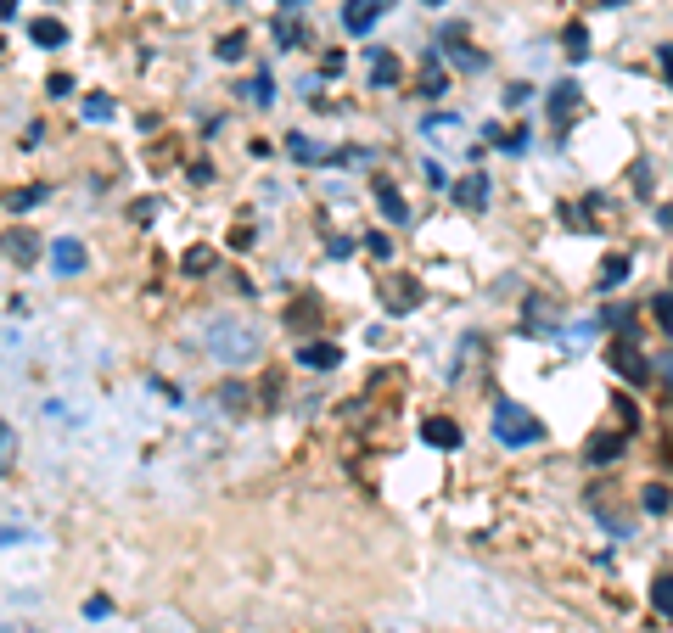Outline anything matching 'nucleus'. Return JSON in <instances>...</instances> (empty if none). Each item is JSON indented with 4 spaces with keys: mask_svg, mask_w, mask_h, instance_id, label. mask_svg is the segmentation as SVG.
<instances>
[{
    "mask_svg": "<svg viewBox=\"0 0 673 633\" xmlns=\"http://www.w3.org/2000/svg\"><path fill=\"white\" fill-rule=\"evenodd\" d=\"M202 348L214 353L219 365H247V359H258V331L247 320H214L202 331Z\"/></svg>",
    "mask_w": 673,
    "mask_h": 633,
    "instance_id": "1",
    "label": "nucleus"
},
{
    "mask_svg": "<svg viewBox=\"0 0 673 633\" xmlns=\"http://www.w3.org/2000/svg\"><path fill=\"white\" fill-rule=\"evenodd\" d=\"M494 437H500L505 449H533V443H545V421H539L528 404L500 398V404H494Z\"/></svg>",
    "mask_w": 673,
    "mask_h": 633,
    "instance_id": "2",
    "label": "nucleus"
},
{
    "mask_svg": "<svg viewBox=\"0 0 673 633\" xmlns=\"http://www.w3.org/2000/svg\"><path fill=\"white\" fill-rule=\"evenodd\" d=\"M606 365H612L617 376L629 381V387H645V381H651V365L640 359V325H629V331H617V342L606 348Z\"/></svg>",
    "mask_w": 673,
    "mask_h": 633,
    "instance_id": "3",
    "label": "nucleus"
},
{
    "mask_svg": "<svg viewBox=\"0 0 673 633\" xmlns=\"http://www.w3.org/2000/svg\"><path fill=\"white\" fill-rule=\"evenodd\" d=\"M444 45H449V62H455L460 73H483L488 68V51L466 45V29H460V23H449V29H444Z\"/></svg>",
    "mask_w": 673,
    "mask_h": 633,
    "instance_id": "4",
    "label": "nucleus"
},
{
    "mask_svg": "<svg viewBox=\"0 0 673 633\" xmlns=\"http://www.w3.org/2000/svg\"><path fill=\"white\" fill-rule=\"evenodd\" d=\"M545 107H550V124H556V129H567V124L578 118V107H584V90H578L573 79H561V85L545 96Z\"/></svg>",
    "mask_w": 673,
    "mask_h": 633,
    "instance_id": "5",
    "label": "nucleus"
},
{
    "mask_svg": "<svg viewBox=\"0 0 673 633\" xmlns=\"http://www.w3.org/2000/svg\"><path fill=\"white\" fill-rule=\"evenodd\" d=\"M393 12V0H348L343 6V29L348 34H371L376 29V17Z\"/></svg>",
    "mask_w": 673,
    "mask_h": 633,
    "instance_id": "6",
    "label": "nucleus"
},
{
    "mask_svg": "<svg viewBox=\"0 0 673 633\" xmlns=\"http://www.w3.org/2000/svg\"><path fill=\"white\" fill-rule=\"evenodd\" d=\"M382 297H387V314H410L421 303V286L410 275H382Z\"/></svg>",
    "mask_w": 673,
    "mask_h": 633,
    "instance_id": "7",
    "label": "nucleus"
},
{
    "mask_svg": "<svg viewBox=\"0 0 673 633\" xmlns=\"http://www.w3.org/2000/svg\"><path fill=\"white\" fill-rule=\"evenodd\" d=\"M51 269H57V275H85V241L57 236L51 241Z\"/></svg>",
    "mask_w": 673,
    "mask_h": 633,
    "instance_id": "8",
    "label": "nucleus"
},
{
    "mask_svg": "<svg viewBox=\"0 0 673 633\" xmlns=\"http://www.w3.org/2000/svg\"><path fill=\"white\" fill-rule=\"evenodd\" d=\"M629 269H634V258L629 253H612V258H601V269H595V292H617V286L629 281Z\"/></svg>",
    "mask_w": 673,
    "mask_h": 633,
    "instance_id": "9",
    "label": "nucleus"
},
{
    "mask_svg": "<svg viewBox=\"0 0 673 633\" xmlns=\"http://www.w3.org/2000/svg\"><path fill=\"white\" fill-rule=\"evenodd\" d=\"M421 437H427L432 449H444V454L460 449V426L449 421V415H427V421H421Z\"/></svg>",
    "mask_w": 673,
    "mask_h": 633,
    "instance_id": "10",
    "label": "nucleus"
},
{
    "mask_svg": "<svg viewBox=\"0 0 673 633\" xmlns=\"http://www.w3.org/2000/svg\"><path fill=\"white\" fill-rule=\"evenodd\" d=\"M298 365L303 370H331V365H343V348H337V342H298Z\"/></svg>",
    "mask_w": 673,
    "mask_h": 633,
    "instance_id": "11",
    "label": "nucleus"
},
{
    "mask_svg": "<svg viewBox=\"0 0 673 633\" xmlns=\"http://www.w3.org/2000/svg\"><path fill=\"white\" fill-rule=\"evenodd\" d=\"M488 185H494L488 174H466V180L455 185V202H460L466 213H483V208H488Z\"/></svg>",
    "mask_w": 673,
    "mask_h": 633,
    "instance_id": "12",
    "label": "nucleus"
},
{
    "mask_svg": "<svg viewBox=\"0 0 673 633\" xmlns=\"http://www.w3.org/2000/svg\"><path fill=\"white\" fill-rule=\"evenodd\" d=\"M287 152L298 157V163H337V152H326V146H320L315 135H303V129H292V135H287Z\"/></svg>",
    "mask_w": 673,
    "mask_h": 633,
    "instance_id": "13",
    "label": "nucleus"
},
{
    "mask_svg": "<svg viewBox=\"0 0 673 633\" xmlns=\"http://www.w3.org/2000/svg\"><path fill=\"white\" fill-rule=\"evenodd\" d=\"M376 208L387 213V225H410V202H404L387 180H376Z\"/></svg>",
    "mask_w": 673,
    "mask_h": 633,
    "instance_id": "14",
    "label": "nucleus"
},
{
    "mask_svg": "<svg viewBox=\"0 0 673 633\" xmlns=\"http://www.w3.org/2000/svg\"><path fill=\"white\" fill-rule=\"evenodd\" d=\"M623 437H629V432L595 437V443H589V454H584V460H589V465H612V460H623Z\"/></svg>",
    "mask_w": 673,
    "mask_h": 633,
    "instance_id": "15",
    "label": "nucleus"
},
{
    "mask_svg": "<svg viewBox=\"0 0 673 633\" xmlns=\"http://www.w3.org/2000/svg\"><path fill=\"white\" fill-rule=\"evenodd\" d=\"M651 611H657L662 622H673V572L651 577Z\"/></svg>",
    "mask_w": 673,
    "mask_h": 633,
    "instance_id": "16",
    "label": "nucleus"
},
{
    "mask_svg": "<svg viewBox=\"0 0 673 633\" xmlns=\"http://www.w3.org/2000/svg\"><path fill=\"white\" fill-rule=\"evenodd\" d=\"M29 40H34V45H68V29H62L57 17H34V23H29Z\"/></svg>",
    "mask_w": 673,
    "mask_h": 633,
    "instance_id": "17",
    "label": "nucleus"
},
{
    "mask_svg": "<svg viewBox=\"0 0 673 633\" xmlns=\"http://www.w3.org/2000/svg\"><path fill=\"white\" fill-rule=\"evenodd\" d=\"M371 85H399V62L387 57V51H371Z\"/></svg>",
    "mask_w": 673,
    "mask_h": 633,
    "instance_id": "18",
    "label": "nucleus"
},
{
    "mask_svg": "<svg viewBox=\"0 0 673 633\" xmlns=\"http://www.w3.org/2000/svg\"><path fill=\"white\" fill-rule=\"evenodd\" d=\"M668 505H673V493L662 488V482H645V488H640V510H645V516H662Z\"/></svg>",
    "mask_w": 673,
    "mask_h": 633,
    "instance_id": "19",
    "label": "nucleus"
},
{
    "mask_svg": "<svg viewBox=\"0 0 673 633\" xmlns=\"http://www.w3.org/2000/svg\"><path fill=\"white\" fill-rule=\"evenodd\" d=\"M45 197H51V185H29V191H12V197H6V208H12V213H29V208H40Z\"/></svg>",
    "mask_w": 673,
    "mask_h": 633,
    "instance_id": "20",
    "label": "nucleus"
},
{
    "mask_svg": "<svg viewBox=\"0 0 673 633\" xmlns=\"http://www.w3.org/2000/svg\"><path fill=\"white\" fill-rule=\"evenodd\" d=\"M488 135H494V141H500V152H511V157H522V152H528V141H533V135H528L522 124L505 129V135H500V129H488Z\"/></svg>",
    "mask_w": 673,
    "mask_h": 633,
    "instance_id": "21",
    "label": "nucleus"
},
{
    "mask_svg": "<svg viewBox=\"0 0 673 633\" xmlns=\"http://www.w3.org/2000/svg\"><path fill=\"white\" fill-rule=\"evenodd\" d=\"M651 320H657L662 337H673V292H657V297H651Z\"/></svg>",
    "mask_w": 673,
    "mask_h": 633,
    "instance_id": "22",
    "label": "nucleus"
},
{
    "mask_svg": "<svg viewBox=\"0 0 673 633\" xmlns=\"http://www.w3.org/2000/svg\"><path fill=\"white\" fill-rule=\"evenodd\" d=\"M242 96H253V107H270V101H275V79L258 68V73H253V85H247Z\"/></svg>",
    "mask_w": 673,
    "mask_h": 633,
    "instance_id": "23",
    "label": "nucleus"
},
{
    "mask_svg": "<svg viewBox=\"0 0 673 633\" xmlns=\"http://www.w3.org/2000/svg\"><path fill=\"white\" fill-rule=\"evenodd\" d=\"M567 57H573V62L589 57V29H584V23H567Z\"/></svg>",
    "mask_w": 673,
    "mask_h": 633,
    "instance_id": "24",
    "label": "nucleus"
},
{
    "mask_svg": "<svg viewBox=\"0 0 673 633\" xmlns=\"http://www.w3.org/2000/svg\"><path fill=\"white\" fill-rule=\"evenodd\" d=\"M6 253H12V258H23V264H29V258L40 253V241H34L29 230H17V236H6Z\"/></svg>",
    "mask_w": 673,
    "mask_h": 633,
    "instance_id": "25",
    "label": "nucleus"
},
{
    "mask_svg": "<svg viewBox=\"0 0 673 633\" xmlns=\"http://www.w3.org/2000/svg\"><path fill=\"white\" fill-rule=\"evenodd\" d=\"M275 45L281 51H292V45H303V29L292 23V17H275Z\"/></svg>",
    "mask_w": 673,
    "mask_h": 633,
    "instance_id": "26",
    "label": "nucleus"
},
{
    "mask_svg": "<svg viewBox=\"0 0 673 633\" xmlns=\"http://www.w3.org/2000/svg\"><path fill=\"white\" fill-rule=\"evenodd\" d=\"M247 57V34L236 29V34H225V40H219V62H242Z\"/></svg>",
    "mask_w": 673,
    "mask_h": 633,
    "instance_id": "27",
    "label": "nucleus"
},
{
    "mask_svg": "<svg viewBox=\"0 0 673 633\" xmlns=\"http://www.w3.org/2000/svg\"><path fill=\"white\" fill-rule=\"evenodd\" d=\"M85 118H90V124H107V118H113V101H107V96H85Z\"/></svg>",
    "mask_w": 673,
    "mask_h": 633,
    "instance_id": "28",
    "label": "nucleus"
},
{
    "mask_svg": "<svg viewBox=\"0 0 673 633\" xmlns=\"http://www.w3.org/2000/svg\"><path fill=\"white\" fill-rule=\"evenodd\" d=\"M651 185H657L651 163H634V197H645V202H651Z\"/></svg>",
    "mask_w": 673,
    "mask_h": 633,
    "instance_id": "29",
    "label": "nucleus"
},
{
    "mask_svg": "<svg viewBox=\"0 0 673 633\" xmlns=\"http://www.w3.org/2000/svg\"><path fill=\"white\" fill-rule=\"evenodd\" d=\"M12 449H17V437H12V426L0 421V477L12 471Z\"/></svg>",
    "mask_w": 673,
    "mask_h": 633,
    "instance_id": "30",
    "label": "nucleus"
},
{
    "mask_svg": "<svg viewBox=\"0 0 673 633\" xmlns=\"http://www.w3.org/2000/svg\"><path fill=\"white\" fill-rule=\"evenodd\" d=\"M208 264H214V253H208V247H191V253H186V275H202Z\"/></svg>",
    "mask_w": 673,
    "mask_h": 633,
    "instance_id": "31",
    "label": "nucleus"
},
{
    "mask_svg": "<svg viewBox=\"0 0 673 633\" xmlns=\"http://www.w3.org/2000/svg\"><path fill=\"white\" fill-rule=\"evenodd\" d=\"M528 101H533V85H522V79L505 90V107H528Z\"/></svg>",
    "mask_w": 673,
    "mask_h": 633,
    "instance_id": "32",
    "label": "nucleus"
},
{
    "mask_svg": "<svg viewBox=\"0 0 673 633\" xmlns=\"http://www.w3.org/2000/svg\"><path fill=\"white\" fill-rule=\"evenodd\" d=\"M365 247H371V253L382 258V264H387V258H393V241H387L382 230H371V236H365Z\"/></svg>",
    "mask_w": 673,
    "mask_h": 633,
    "instance_id": "33",
    "label": "nucleus"
},
{
    "mask_svg": "<svg viewBox=\"0 0 673 633\" xmlns=\"http://www.w3.org/2000/svg\"><path fill=\"white\" fill-rule=\"evenodd\" d=\"M651 376H657L662 387H668V393H673V353H662L657 365H651Z\"/></svg>",
    "mask_w": 673,
    "mask_h": 633,
    "instance_id": "34",
    "label": "nucleus"
},
{
    "mask_svg": "<svg viewBox=\"0 0 673 633\" xmlns=\"http://www.w3.org/2000/svg\"><path fill=\"white\" fill-rule=\"evenodd\" d=\"M219 398H225V404H230V415H242V404H247L242 381H230V387H225V393H219Z\"/></svg>",
    "mask_w": 673,
    "mask_h": 633,
    "instance_id": "35",
    "label": "nucleus"
},
{
    "mask_svg": "<svg viewBox=\"0 0 673 633\" xmlns=\"http://www.w3.org/2000/svg\"><path fill=\"white\" fill-rule=\"evenodd\" d=\"M421 174H427V185H432V191H444V185H449L444 163H432V157H427V169H421Z\"/></svg>",
    "mask_w": 673,
    "mask_h": 633,
    "instance_id": "36",
    "label": "nucleus"
},
{
    "mask_svg": "<svg viewBox=\"0 0 673 633\" xmlns=\"http://www.w3.org/2000/svg\"><path fill=\"white\" fill-rule=\"evenodd\" d=\"M326 253H331V258H348V253H354V241H348V236H331Z\"/></svg>",
    "mask_w": 673,
    "mask_h": 633,
    "instance_id": "37",
    "label": "nucleus"
},
{
    "mask_svg": "<svg viewBox=\"0 0 673 633\" xmlns=\"http://www.w3.org/2000/svg\"><path fill=\"white\" fill-rule=\"evenodd\" d=\"M657 62H662V79L673 85V45H662V51H657Z\"/></svg>",
    "mask_w": 673,
    "mask_h": 633,
    "instance_id": "38",
    "label": "nucleus"
},
{
    "mask_svg": "<svg viewBox=\"0 0 673 633\" xmlns=\"http://www.w3.org/2000/svg\"><path fill=\"white\" fill-rule=\"evenodd\" d=\"M657 225H662V230H673V208H657Z\"/></svg>",
    "mask_w": 673,
    "mask_h": 633,
    "instance_id": "39",
    "label": "nucleus"
},
{
    "mask_svg": "<svg viewBox=\"0 0 673 633\" xmlns=\"http://www.w3.org/2000/svg\"><path fill=\"white\" fill-rule=\"evenodd\" d=\"M281 6H309V0H281Z\"/></svg>",
    "mask_w": 673,
    "mask_h": 633,
    "instance_id": "40",
    "label": "nucleus"
},
{
    "mask_svg": "<svg viewBox=\"0 0 673 633\" xmlns=\"http://www.w3.org/2000/svg\"><path fill=\"white\" fill-rule=\"evenodd\" d=\"M606 6H623V0H606Z\"/></svg>",
    "mask_w": 673,
    "mask_h": 633,
    "instance_id": "41",
    "label": "nucleus"
},
{
    "mask_svg": "<svg viewBox=\"0 0 673 633\" xmlns=\"http://www.w3.org/2000/svg\"><path fill=\"white\" fill-rule=\"evenodd\" d=\"M427 6H444V0H427Z\"/></svg>",
    "mask_w": 673,
    "mask_h": 633,
    "instance_id": "42",
    "label": "nucleus"
}]
</instances>
